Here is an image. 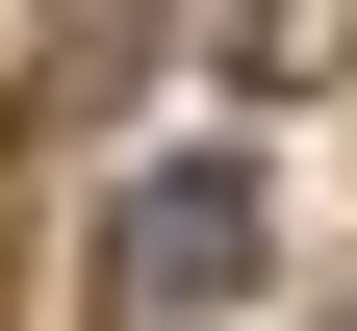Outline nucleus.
I'll return each instance as SVG.
<instances>
[{
    "label": "nucleus",
    "mask_w": 357,
    "mask_h": 331,
    "mask_svg": "<svg viewBox=\"0 0 357 331\" xmlns=\"http://www.w3.org/2000/svg\"><path fill=\"white\" fill-rule=\"evenodd\" d=\"M230 280H255V153H153V178H128V229H102V331L230 306Z\"/></svg>",
    "instance_id": "f257e3e1"
},
{
    "label": "nucleus",
    "mask_w": 357,
    "mask_h": 331,
    "mask_svg": "<svg viewBox=\"0 0 357 331\" xmlns=\"http://www.w3.org/2000/svg\"><path fill=\"white\" fill-rule=\"evenodd\" d=\"M357 52V0H255V77H332Z\"/></svg>",
    "instance_id": "f03ea898"
}]
</instances>
